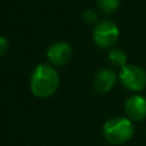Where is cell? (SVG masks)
Instances as JSON below:
<instances>
[{"instance_id": "cell-6", "label": "cell", "mask_w": 146, "mask_h": 146, "mask_svg": "<svg viewBox=\"0 0 146 146\" xmlns=\"http://www.w3.org/2000/svg\"><path fill=\"white\" fill-rule=\"evenodd\" d=\"M117 82V74L110 68L100 69L94 77V90L98 94H108Z\"/></svg>"}, {"instance_id": "cell-4", "label": "cell", "mask_w": 146, "mask_h": 146, "mask_svg": "<svg viewBox=\"0 0 146 146\" xmlns=\"http://www.w3.org/2000/svg\"><path fill=\"white\" fill-rule=\"evenodd\" d=\"M119 80L126 88L139 92L146 87V71L139 66L127 64L119 72Z\"/></svg>"}, {"instance_id": "cell-11", "label": "cell", "mask_w": 146, "mask_h": 146, "mask_svg": "<svg viewBox=\"0 0 146 146\" xmlns=\"http://www.w3.org/2000/svg\"><path fill=\"white\" fill-rule=\"evenodd\" d=\"M8 49H9V42H8L7 37H4V36L0 35V56L5 55L8 51Z\"/></svg>"}, {"instance_id": "cell-1", "label": "cell", "mask_w": 146, "mask_h": 146, "mask_svg": "<svg viewBox=\"0 0 146 146\" xmlns=\"http://www.w3.org/2000/svg\"><path fill=\"white\" fill-rule=\"evenodd\" d=\"M30 86L36 98H50L59 87V74L49 64H40L33 69Z\"/></svg>"}, {"instance_id": "cell-10", "label": "cell", "mask_w": 146, "mask_h": 146, "mask_svg": "<svg viewBox=\"0 0 146 146\" xmlns=\"http://www.w3.org/2000/svg\"><path fill=\"white\" fill-rule=\"evenodd\" d=\"M82 18L87 25H94V23H98V14L96 12H94L92 9H87L82 13Z\"/></svg>"}, {"instance_id": "cell-5", "label": "cell", "mask_w": 146, "mask_h": 146, "mask_svg": "<svg viewBox=\"0 0 146 146\" xmlns=\"http://www.w3.org/2000/svg\"><path fill=\"white\" fill-rule=\"evenodd\" d=\"M46 56L49 62L54 66H66L72 58V46L64 41L55 42L48 49Z\"/></svg>"}, {"instance_id": "cell-7", "label": "cell", "mask_w": 146, "mask_h": 146, "mask_svg": "<svg viewBox=\"0 0 146 146\" xmlns=\"http://www.w3.org/2000/svg\"><path fill=\"white\" fill-rule=\"evenodd\" d=\"M124 109L131 121H144L146 118V99L141 95L131 96L129 99H127Z\"/></svg>"}, {"instance_id": "cell-3", "label": "cell", "mask_w": 146, "mask_h": 146, "mask_svg": "<svg viewBox=\"0 0 146 146\" xmlns=\"http://www.w3.org/2000/svg\"><path fill=\"white\" fill-rule=\"evenodd\" d=\"M94 42L101 49H111L119 38V28L113 21L104 19L96 23L92 32Z\"/></svg>"}, {"instance_id": "cell-8", "label": "cell", "mask_w": 146, "mask_h": 146, "mask_svg": "<svg viewBox=\"0 0 146 146\" xmlns=\"http://www.w3.org/2000/svg\"><path fill=\"white\" fill-rule=\"evenodd\" d=\"M108 59L114 67H118L121 69L127 66V55L122 49H110L108 53Z\"/></svg>"}, {"instance_id": "cell-2", "label": "cell", "mask_w": 146, "mask_h": 146, "mask_svg": "<svg viewBox=\"0 0 146 146\" xmlns=\"http://www.w3.org/2000/svg\"><path fill=\"white\" fill-rule=\"evenodd\" d=\"M103 135L108 142L113 145H122L132 139L133 124L128 118H113L105 122Z\"/></svg>"}, {"instance_id": "cell-9", "label": "cell", "mask_w": 146, "mask_h": 146, "mask_svg": "<svg viewBox=\"0 0 146 146\" xmlns=\"http://www.w3.org/2000/svg\"><path fill=\"white\" fill-rule=\"evenodd\" d=\"M121 0H96L98 8L105 14H111L119 8Z\"/></svg>"}]
</instances>
